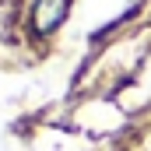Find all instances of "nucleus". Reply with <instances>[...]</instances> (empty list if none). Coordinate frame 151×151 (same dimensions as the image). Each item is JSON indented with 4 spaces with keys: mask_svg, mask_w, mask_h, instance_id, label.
I'll return each mask as SVG.
<instances>
[{
    "mask_svg": "<svg viewBox=\"0 0 151 151\" xmlns=\"http://www.w3.org/2000/svg\"><path fill=\"white\" fill-rule=\"evenodd\" d=\"M67 11H70V0H35L32 4V28H35L39 35L56 32L63 25Z\"/></svg>",
    "mask_w": 151,
    "mask_h": 151,
    "instance_id": "1",
    "label": "nucleus"
}]
</instances>
